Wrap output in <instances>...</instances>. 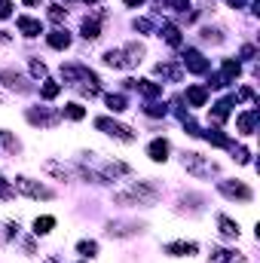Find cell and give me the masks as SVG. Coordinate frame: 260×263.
Returning a JSON list of instances; mask_svg holds the SVG:
<instances>
[{
    "label": "cell",
    "instance_id": "21",
    "mask_svg": "<svg viewBox=\"0 0 260 263\" xmlns=\"http://www.w3.org/2000/svg\"><path fill=\"white\" fill-rule=\"evenodd\" d=\"M0 150H7V153H19V141L7 129H0Z\"/></svg>",
    "mask_w": 260,
    "mask_h": 263
},
{
    "label": "cell",
    "instance_id": "14",
    "mask_svg": "<svg viewBox=\"0 0 260 263\" xmlns=\"http://www.w3.org/2000/svg\"><path fill=\"white\" fill-rule=\"evenodd\" d=\"M233 101H236V98H224V101H217V104L211 107V120H214V123H224V120L230 117V107H233Z\"/></svg>",
    "mask_w": 260,
    "mask_h": 263
},
{
    "label": "cell",
    "instance_id": "28",
    "mask_svg": "<svg viewBox=\"0 0 260 263\" xmlns=\"http://www.w3.org/2000/svg\"><path fill=\"white\" fill-rule=\"evenodd\" d=\"M64 117H67V120H83L86 110H83L80 104H64Z\"/></svg>",
    "mask_w": 260,
    "mask_h": 263
},
{
    "label": "cell",
    "instance_id": "11",
    "mask_svg": "<svg viewBox=\"0 0 260 263\" xmlns=\"http://www.w3.org/2000/svg\"><path fill=\"white\" fill-rule=\"evenodd\" d=\"M257 120H260V110H257V107L245 110V114L239 117V132H242V135H251V132H254V126H257Z\"/></svg>",
    "mask_w": 260,
    "mask_h": 263
},
{
    "label": "cell",
    "instance_id": "22",
    "mask_svg": "<svg viewBox=\"0 0 260 263\" xmlns=\"http://www.w3.org/2000/svg\"><path fill=\"white\" fill-rule=\"evenodd\" d=\"M83 37H86V40H98V37H101L98 19H86V22H83Z\"/></svg>",
    "mask_w": 260,
    "mask_h": 263
},
{
    "label": "cell",
    "instance_id": "4",
    "mask_svg": "<svg viewBox=\"0 0 260 263\" xmlns=\"http://www.w3.org/2000/svg\"><path fill=\"white\" fill-rule=\"evenodd\" d=\"M239 73H242L239 61H233V58H224V67H220V73H211L208 89H224V86L236 83V77H239Z\"/></svg>",
    "mask_w": 260,
    "mask_h": 263
},
{
    "label": "cell",
    "instance_id": "35",
    "mask_svg": "<svg viewBox=\"0 0 260 263\" xmlns=\"http://www.w3.org/2000/svg\"><path fill=\"white\" fill-rule=\"evenodd\" d=\"M13 16V0H0V19H10Z\"/></svg>",
    "mask_w": 260,
    "mask_h": 263
},
{
    "label": "cell",
    "instance_id": "33",
    "mask_svg": "<svg viewBox=\"0 0 260 263\" xmlns=\"http://www.w3.org/2000/svg\"><path fill=\"white\" fill-rule=\"evenodd\" d=\"M64 16H67V10H61L58 4L49 7V19H52V22H64Z\"/></svg>",
    "mask_w": 260,
    "mask_h": 263
},
{
    "label": "cell",
    "instance_id": "40",
    "mask_svg": "<svg viewBox=\"0 0 260 263\" xmlns=\"http://www.w3.org/2000/svg\"><path fill=\"white\" fill-rule=\"evenodd\" d=\"M135 28H138V31H150V22H147V19H138Z\"/></svg>",
    "mask_w": 260,
    "mask_h": 263
},
{
    "label": "cell",
    "instance_id": "37",
    "mask_svg": "<svg viewBox=\"0 0 260 263\" xmlns=\"http://www.w3.org/2000/svg\"><path fill=\"white\" fill-rule=\"evenodd\" d=\"M13 193H16V190H13V187H10L7 181H0V199H10Z\"/></svg>",
    "mask_w": 260,
    "mask_h": 263
},
{
    "label": "cell",
    "instance_id": "8",
    "mask_svg": "<svg viewBox=\"0 0 260 263\" xmlns=\"http://www.w3.org/2000/svg\"><path fill=\"white\" fill-rule=\"evenodd\" d=\"M184 67H187V70H193V73H205V70H208V61L202 58V52L187 49V52H184Z\"/></svg>",
    "mask_w": 260,
    "mask_h": 263
},
{
    "label": "cell",
    "instance_id": "32",
    "mask_svg": "<svg viewBox=\"0 0 260 263\" xmlns=\"http://www.w3.org/2000/svg\"><path fill=\"white\" fill-rule=\"evenodd\" d=\"M202 40H211V43H220V40H224V34H220V28H214V31H211V28H205V31H202Z\"/></svg>",
    "mask_w": 260,
    "mask_h": 263
},
{
    "label": "cell",
    "instance_id": "44",
    "mask_svg": "<svg viewBox=\"0 0 260 263\" xmlns=\"http://www.w3.org/2000/svg\"><path fill=\"white\" fill-rule=\"evenodd\" d=\"M86 4H92V0H86Z\"/></svg>",
    "mask_w": 260,
    "mask_h": 263
},
{
    "label": "cell",
    "instance_id": "1",
    "mask_svg": "<svg viewBox=\"0 0 260 263\" xmlns=\"http://www.w3.org/2000/svg\"><path fill=\"white\" fill-rule=\"evenodd\" d=\"M159 199V187L153 181H132L129 187L114 193V202L120 205H153Z\"/></svg>",
    "mask_w": 260,
    "mask_h": 263
},
{
    "label": "cell",
    "instance_id": "13",
    "mask_svg": "<svg viewBox=\"0 0 260 263\" xmlns=\"http://www.w3.org/2000/svg\"><path fill=\"white\" fill-rule=\"evenodd\" d=\"M28 120L34 126H55L58 123V114H46V110H28Z\"/></svg>",
    "mask_w": 260,
    "mask_h": 263
},
{
    "label": "cell",
    "instance_id": "42",
    "mask_svg": "<svg viewBox=\"0 0 260 263\" xmlns=\"http://www.w3.org/2000/svg\"><path fill=\"white\" fill-rule=\"evenodd\" d=\"M230 7H236V10H239V7H245V0H230Z\"/></svg>",
    "mask_w": 260,
    "mask_h": 263
},
{
    "label": "cell",
    "instance_id": "16",
    "mask_svg": "<svg viewBox=\"0 0 260 263\" xmlns=\"http://www.w3.org/2000/svg\"><path fill=\"white\" fill-rule=\"evenodd\" d=\"M165 254H171V257L196 254V242H171V245H165Z\"/></svg>",
    "mask_w": 260,
    "mask_h": 263
},
{
    "label": "cell",
    "instance_id": "3",
    "mask_svg": "<svg viewBox=\"0 0 260 263\" xmlns=\"http://www.w3.org/2000/svg\"><path fill=\"white\" fill-rule=\"evenodd\" d=\"M13 190L22 193V196H28V199H52L55 196L49 187H43L40 181H34V178H25V174H19L13 181Z\"/></svg>",
    "mask_w": 260,
    "mask_h": 263
},
{
    "label": "cell",
    "instance_id": "9",
    "mask_svg": "<svg viewBox=\"0 0 260 263\" xmlns=\"http://www.w3.org/2000/svg\"><path fill=\"white\" fill-rule=\"evenodd\" d=\"M147 156H150L153 162H165V159H168V141H165V138L150 141V147H147Z\"/></svg>",
    "mask_w": 260,
    "mask_h": 263
},
{
    "label": "cell",
    "instance_id": "5",
    "mask_svg": "<svg viewBox=\"0 0 260 263\" xmlns=\"http://www.w3.org/2000/svg\"><path fill=\"white\" fill-rule=\"evenodd\" d=\"M95 129H101L104 135H110V138H117V141H135V132L129 129V126H123V123H114V120H107V117H98L95 120Z\"/></svg>",
    "mask_w": 260,
    "mask_h": 263
},
{
    "label": "cell",
    "instance_id": "19",
    "mask_svg": "<svg viewBox=\"0 0 260 263\" xmlns=\"http://www.w3.org/2000/svg\"><path fill=\"white\" fill-rule=\"evenodd\" d=\"M43 171H46V174H55V178H61V181H67V178H70V168H67V165H61V162H52V159H49V162H43Z\"/></svg>",
    "mask_w": 260,
    "mask_h": 263
},
{
    "label": "cell",
    "instance_id": "18",
    "mask_svg": "<svg viewBox=\"0 0 260 263\" xmlns=\"http://www.w3.org/2000/svg\"><path fill=\"white\" fill-rule=\"evenodd\" d=\"M46 40H49V46H52V49H67V46H70V34L58 28V31H52V34L46 37Z\"/></svg>",
    "mask_w": 260,
    "mask_h": 263
},
{
    "label": "cell",
    "instance_id": "20",
    "mask_svg": "<svg viewBox=\"0 0 260 263\" xmlns=\"http://www.w3.org/2000/svg\"><path fill=\"white\" fill-rule=\"evenodd\" d=\"M205 98H208V92H205L202 86H190V89H187V101H190L193 107H202Z\"/></svg>",
    "mask_w": 260,
    "mask_h": 263
},
{
    "label": "cell",
    "instance_id": "15",
    "mask_svg": "<svg viewBox=\"0 0 260 263\" xmlns=\"http://www.w3.org/2000/svg\"><path fill=\"white\" fill-rule=\"evenodd\" d=\"M208 260H211V263H242V257H236V254L227 251V248H211Z\"/></svg>",
    "mask_w": 260,
    "mask_h": 263
},
{
    "label": "cell",
    "instance_id": "25",
    "mask_svg": "<svg viewBox=\"0 0 260 263\" xmlns=\"http://www.w3.org/2000/svg\"><path fill=\"white\" fill-rule=\"evenodd\" d=\"M162 34H165V43L168 46H181V31L175 25H162Z\"/></svg>",
    "mask_w": 260,
    "mask_h": 263
},
{
    "label": "cell",
    "instance_id": "12",
    "mask_svg": "<svg viewBox=\"0 0 260 263\" xmlns=\"http://www.w3.org/2000/svg\"><path fill=\"white\" fill-rule=\"evenodd\" d=\"M217 227H220V236H227V239H239V223L230 220L227 214H217Z\"/></svg>",
    "mask_w": 260,
    "mask_h": 263
},
{
    "label": "cell",
    "instance_id": "29",
    "mask_svg": "<svg viewBox=\"0 0 260 263\" xmlns=\"http://www.w3.org/2000/svg\"><path fill=\"white\" fill-rule=\"evenodd\" d=\"M205 138H208V141H211L214 147H230V138H224V135H220L217 129H214V132H208Z\"/></svg>",
    "mask_w": 260,
    "mask_h": 263
},
{
    "label": "cell",
    "instance_id": "10",
    "mask_svg": "<svg viewBox=\"0 0 260 263\" xmlns=\"http://www.w3.org/2000/svg\"><path fill=\"white\" fill-rule=\"evenodd\" d=\"M16 25H19V31H22L25 37H40V34H43L40 22L31 19V16H19V19H16Z\"/></svg>",
    "mask_w": 260,
    "mask_h": 263
},
{
    "label": "cell",
    "instance_id": "30",
    "mask_svg": "<svg viewBox=\"0 0 260 263\" xmlns=\"http://www.w3.org/2000/svg\"><path fill=\"white\" fill-rule=\"evenodd\" d=\"M58 89H61L58 83H52V80H46V83H43V89H40V95H43V98H55V95H58Z\"/></svg>",
    "mask_w": 260,
    "mask_h": 263
},
{
    "label": "cell",
    "instance_id": "34",
    "mask_svg": "<svg viewBox=\"0 0 260 263\" xmlns=\"http://www.w3.org/2000/svg\"><path fill=\"white\" fill-rule=\"evenodd\" d=\"M165 4H168V7H175L178 13H187V10H190V0H165Z\"/></svg>",
    "mask_w": 260,
    "mask_h": 263
},
{
    "label": "cell",
    "instance_id": "38",
    "mask_svg": "<svg viewBox=\"0 0 260 263\" xmlns=\"http://www.w3.org/2000/svg\"><path fill=\"white\" fill-rule=\"evenodd\" d=\"M147 114H150V117H162L165 107H162V104H147Z\"/></svg>",
    "mask_w": 260,
    "mask_h": 263
},
{
    "label": "cell",
    "instance_id": "26",
    "mask_svg": "<svg viewBox=\"0 0 260 263\" xmlns=\"http://www.w3.org/2000/svg\"><path fill=\"white\" fill-rule=\"evenodd\" d=\"M156 73H159V77H165V80H181V70L178 67H171V64H156Z\"/></svg>",
    "mask_w": 260,
    "mask_h": 263
},
{
    "label": "cell",
    "instance_id": "24",
    "mask_svg": "<svg viewBox=\"0 0 260 263\" xmlns=\"http://www.w3.org/2000/svg\"><path fill=\"white\" fill-rule=\"evenodd\" d=\"M107 107L114 110V114H123L129 107V101H126V95H107Z\"/></svg>",
    "mask_w": 260,
    "mask_h": 263
},
{
    "label": "cell",
    "instance_id": "6",
    "mask_svg": "<svg viewBox=\"0 0 260 263\" xmlns=\"http://www.w3.org/2000/svg\"><path fill=\"white\" fill-rule=\"evenodd\" d=\"M184 168H187L193 178H211V171H214V162H208L202 153H184Z\"/></svg>",
    "mask_w": 260,
    "mask_h": 263
},
{
    "label": "cell",
    "instance_id": "7",
    "mask_svg": "<svg viewBox=\"0 0 260 263\" xmlns=\"http://www.w3.org/2000/svg\"><path fill=\"white\" fill-rule=\"evenodd\" d=\"M217 190L224 193L227 199H239V202H251V199H254L251 187L242 184V181H220V184H217Z\"/></svg>",
    "mask_w": 260,
    "mask_h": 263
},
{
    "label": "cell",
    "instance_id": "41",
    "mask_svg": "<svg viewBox=\"0 0 260 263\" xmlns=\"http://www.w3.org/2000/svg\"><path fill=\"white\" fill-rule=\"evenodd\" d=\"M141 4H144V0H126V7H129V10H135V7H141Z\"/></svg>",
    "mask_w": 260,
    "mask_h": 263
},
{
    "label": "cell",
    "instance_id": "31",
    "mask_svg": "<svg viewBox=\"0 0 260 263\" xmlns=\"http://www.w3.org/2000/svg\"><path fill=\"white\" fill-rule=\"evenodd\" d=\"M77 251H80L83 257H95V251H98V245H95V242L89 239V242H80V245H77Z\"/></svg>",
    "mask_w": 260,
    "mask_h": 263
},
{
    "label": "cell",
    "instance_id": "39",
    "mask_svg": "<svg viewBox=\"0 0 260 263\" xmlns=\"http://www.w3.org/2000/svg\"><path fill=\"white\" fill-rule=\"evenodd\" d=\"M236 159H239V162H248V150H245V147H236Z\"/></svg>",
    "mask_w": 260,
    "mask_h": 263
},
{
    "label": "cell",
    "instance_id": "2",
    "mask_svg": "<svg viewBox=\"0 0 260 263\" xmlns=\"http://www.w3.org/2000/svg\"><path fill=\"white\" fill-rule=\"evenodd\" d=\"M141 55H144V46L141 43H126L123 49H107L104 52V64L107 67H117V70H129V67L141 64Z\"/></svg>",
    "mask_w": 260,
    "mask_h": 263
},
{
    "label": "cell",
    "instance_id": "36",
    "mask_svg": "<svg viewBox=\"0 0 260 263\" xmlns=\"http://www.w3.org/2000/svg\"><path fill=\"white\" fill-rule=\"evenodd\" d=\"M31 73L34 77H46V64L43 61H31Z\"/></svg>",
    "mask_w": 260,
    "mask_h": 263
},
{
    "label": "cell",
    "instance_id": "23",
    "mask_svg": "<svg viewBox=\"0 0 260 263\" xmlns=\"http://www.w3.org/2000/svg\"><path fill=\"white\" fill-rule=\"evenodd\" d=\"M52 227H55V217H49V214H46V217H37V220H34V233H37V236H46V233H49Z\"/></svg>",
    "mask_w": 260,
    "mask_h": 263
},
{
    "label": "cell",
    "instance_id": "27",
    "mask_svg": "<svg viewBox=\"0 0 260 263\" xmlns=\"http://www.w3.org/2000/svg\"><path fill=\"white\" fill-rule=\"evenodd\" d=\"M138 227H129V223H110L107 227V236H129V233H135Z\"/></svg>",
    "mask_w": 260,
    "mask_h": 263
},
{
    "label": "cell",
    "instance_id": "43",
    "mask_svg": "<svg viewBox=\"0 0 260 263\" xmlns=\"http://www.w3.org/2000/svg\"><path fill=\"white\" fill-rule=\"evenodd\" d=\"M25 4H31V7H34V4H40V0H25Z\"/></svg>",
    "mask_w": 260,
    "mask_h": 263
},
{
    "label": "cell",
    "instance_id": "17",
    "mask_svg": "<svg viewBox=\"0 0 260 263\" xmlns=\"http://www.w3.org/2000/svg\"><path fill=\"white\" fill-rule=\"evenodd\" d=\"M0 80H4L10 89H19V92H25V89H28L25 77H19V73H13V70H0Z\"/></svg>",
    "mask_w": 260,
    "mask_h": 263
}]
</instances>
